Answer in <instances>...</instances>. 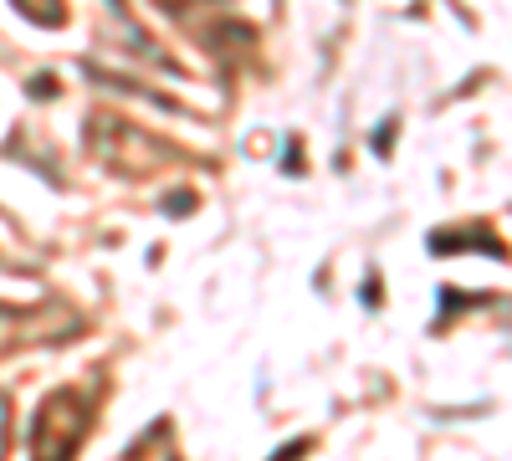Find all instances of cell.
<instances>
[{
	"instance_id": "6da1fadb",
	"label": "cell",
	"mask_w": 512,
	"mask_h": 461,
	"mask_svg": "<svg viewBox=\"0 0 512 461\" xmlns=\"http://www.w3.org/2000/svg\"><path fill=\"white\" fill-rule=\"evenodd\" d=\"M93 426V395L88 390H57L41 400L31 421V461H72Z\"/></svg>"
},
{
	"instance_id": "7a4b0ae2",
	"label": "cell",
	"mask_w": 512,
	"mask_h": 461,
	"mask_svg": "<svg viewBox=\"0 0 512 461\" xmlns=\"http://www.w3.org/2000/svg\"><path fill=\"white\" fill-rule=\"evenodd\" d=\"M456 246H477V251H487V257H502V241L487 231V226H477V231H436L431 236V251H456Z\"/></svg>"
},
{
	"instance_id": "3957f363",
	"label": "cell",
	"mask_w": 512,
	"mask_h": 461,
	"mask_svg": "<svg viewBox=\"0 0 512 461\" xmlns=\"http://www.w3.org/2000/svg\"><path fill=\"white\" fill-rule=\"evenodd\" d=\"M16 11L36 26H67V6L62 0H16Z\"/></svg>"
},
{
	"instance_id": "277c9868",
	"label": "cell",
	"mask_w": 512,
	"mask_h": 461,
	"mask_svg": "<svg viewBox=\"0 0 512 461\" xmlns=\"http://www.w3.org/2000/svg\"><path fill=\"white\" fill-rule=\"evenodd\" d=\"M154 6H159V11H169L175 21H185V16H195V6H200V0H154Z\"/></svg>"
},
{
	"instance_id": "5b68a950",
	"label": "cell",
	"mask_w": 512,
	"mask_h": 461,
	"mask_svg": "<svg viewBox=\"0 0 512 461\" xmlns=\"http://www.w3.org/2000/svg\"><path fill=\"white\" fill-rule=\"evenodd\" d=\"M441 303H446L441 313H456V308H472V303H487V298H466V292H456V287H446V292H441Z\"/></svg>"
},
{
	"instance_id": "8992f818",
	"label": "cell",
	"mask_w": 512,
	"mask_h": 461,
	"mask_svg": "<svg viewBox=\"0 0 512 461\" xmlns=\"http://www.w3.org/2000/svg\"><path fill=\"white\" fill-rule=\"evenodd\" d=\"M164 211H175V216H180V211H195V195H185V190H175V195H169V200H164Z\"/></svg>"
},
{
	"instance_id": "52a82bcc",
	"label": "cell",
	"mask_w": 512,
	"mask_h": 461,
	"mask_svg": "<svg viewBox=\"0 0 512 461\" xmlns=\"http://www.w3.org/2000/svg\"><path fill=\"white\" fill-rule=\"evenodd\" d=\"M297 456H308V441H292V446H282L272 461H297Z\"/></svg>"
},
{
	"instance_id": "ba28073f",
	"label": "cell",
	"mask_w": 512,
	"mask_h": 461,
	"mask_svg": "<svg viewBox=\"0 0 512 461\" xmlns=\"http://www.w3.org/2000/svg\"><path fill=\"white\" fill-rule=\"evenodd\" d=\"M31 93H36V98H52V93H57V77H36Z\"/></svg>"
}]
</instances>
